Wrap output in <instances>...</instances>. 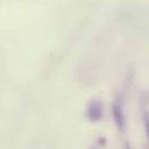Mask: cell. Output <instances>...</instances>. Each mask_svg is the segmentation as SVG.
<instances>
[{"label": "cell", "instance_id": "obj_1", "mask_svg": "<svg viewBox=\"0 0 149 149\" xmlns=\"http://www.w3.org/2000/svg\"><path fill=\"white\" fill-rule=\"evenodd\" d=\"M111 114H113V120L116 127L118 129V132H126V114H124V105H123V100L120 98V95L116 97V100L111 104Z\"/></svg>", "mask_w": 149, "mask_h": 149}, {"label": "cell", "instance_id": "obj_2", "mask_svg": "<svg viewBox=\"0 0 149 149\" xmlns=\"http://www.w3.org/2000/svg\"><path fill=\"white\" fill-rule=\"evenodd\" d=\"M85 116L91 123H98L104 118V104L101 100L94 98L85 107Z\"/></svg>", "mask_w": 149, "mask_h": 149}, {"label": "cell", "instance_id": "obj_3", "mask_svg": "<svg viewBox=\"0 0 149 149\" xmlns=\"http://www.w3.org/2000/svg\"><path fill=\"white\" fill-rule=\"evenodd\" d=\"M143 127H145L146 137L149 139V113L148 111H143Z\"/></svg>", "mask_w": 149, "mask_h": 149}, {"label": "cell", "instance_id": "obj_4", "mask_svg": "<svg viewBox=\"0 0 149 149\" xmlns=\"http://www.w3.org/2000/svg\"><path fill=\"white\" fill-rule=\"evenodd\" d=\"M124 149H132V146H130L129 143H126V145H124Z\"/></svg>", "mask_w": 149, "mask_h": 149}, {"label": "cell", "instance_id": "obj_5", "mask_svg": "<svg viewBox=\"0 0 149 149\" xmlns=\"http://www.w3.org/2000/svg\"><path fill=\"white\" fill-rule=\"evenodd\" d=\"M92 149H94V148H92Z\"/></svg>", "mask_w": 149, "mask_h": 149}]
</instances>
